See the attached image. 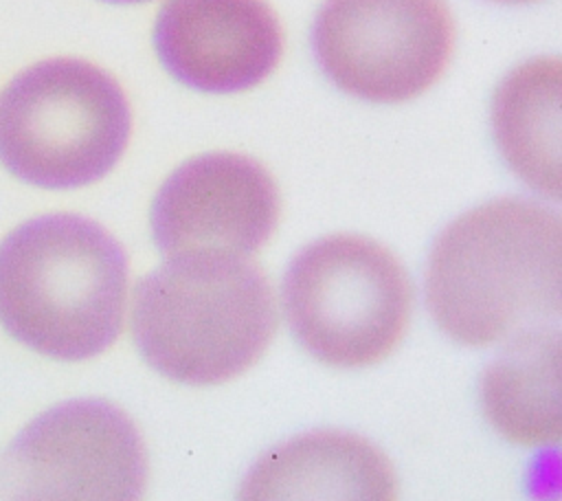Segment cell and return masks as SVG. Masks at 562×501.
<instances>
[{
    "label": "cell",
    "mask_w": 562,
    "mask_h": 501,
    "mask_svg": "<svg viewBox=\"0 0 562 501\" xmlns=\"http://www.w3.org/2000/svg\"><path fill=\"white\" fill-rule=\"evenodd\" d=\"M237 501H397V479L375 444L323 428L263 453L246 472Z\"/></svg>",
    "instance_id": "cell-10"
},
{
    "label": "cell",
    "mask_w": 562,
    "mask_h": 501,
    "mask_svg": "<svg viewBox=\"0 0 562 501\" xmlns=\"http://www.w3.org/2000/svg\"><path fill=\"white\" fill-rule=\"evenodd\" d=\"M277 332L261 268L226 253H184L145 275L132 294V336L165 378L209 387L250 369Z\"/></svg>",
    "instance_id": "cell-3"
},
{
    "label": "cell",
    "mask_w": 562,
    "mask_h": 501,
    "mask_svg": "<svg viewBox=\"0 0 562 501\" xmlns=\"http://www.w3.org/2000/svg\"><path fill=\"white\" fill-rule=\"evenodd\" d=\"M127 255L99 222L46 213L0 242V325L55 360H88L121 334Z\"/></svg>",
    "instance_id": "cell-2"
},
{
    "label": "cell",
    "mask_w": 562,
    "mask_h": 501,
    "mask_svg": "<svg viewBox=\"0 0 562 501\" xmlns=\"http://www.w3.org/2000/svg\"><path fill=\"white\" fill-rule=\"evenodd\" d=\"M279 189L250 156L211 152L184 160L160 185L151 233L167 255L226 253L248 257L274 233Z\"/></svg>",
    "instance_id": "cell-8"
},
{
    "label": "cell",
    "mask_w": 562,
    "mask_h": 501,
    "mask_svg": "<svg viewBox=\"0 0 562 501\" xmlns=\"http://www.w3.org/2000/svg\"><path fill=\"white\" fill-rule=\"evenodd\" d=\"M130 132L123 88L86 59L37 62L0 90V165L40 189L101 180L123 156Z\"/></svg>",
    "instance_id": "cell-4"
},
{
    "label": "cell",
    "mask_w": 562,
    "mask_h": 501,
    "mask_svg": "<svg viewBox=\"0 0 562 501\" xmlns=\"http://www.w3.org/2000/svg\"><path fill=\"white\" fill-rule=\"evenodd\" d=\"M283 312L301 347L323 365L358 369L384 360L408 327L413 290L400 259L364 235L336 233L294 255Z\"/></svg>",
    "instance_id": "cell-5"
},
{
    "label": "cell",
    "mask_w": 562,
    "mask_h": 501,
    "mask_svg": "<svg viewBox=\"0 0 562 501\" xmlns=\"http://www.w3.org/2000/svg\"><path fill=\"white\" fill-rule=\"evenodd\" d=\"M446 0H325L312 48L327 79L364 101L400 103L428 90L450 62Z\"/></svg>",
    "instance_id": "cell-7"
},
{
    "label": "cell",
    "mask_w": 562,
    "mask_h": 501,
    "mask_svg": "<svg viewBox=\"0 0 562 501\" xmlns=\"http://www.w3.org/2000/svg\"><path fill=\"white\" fill-rule=\"evenodd\" d=\"M105 2H114V4H134V2H147V0H105Z\"/></svg>",
    "instance_id": "cell-14"
},
{
    "label": "cell",
    "mask_w": 562,
    "mask_h": 501,
    "mask_svg": "<svg viewBox=\"0 0 562 501\" xmlns=\"http://www.w3.org/2000/svg\"><path fill=\"white\" fill-rule=\"evenodd\" d=\"M154 46L178 81L226 94L261 84L277 68L283 33L266 0H167Z\"/></svg>",
    "instance_id": "cell-9"
},
{
    "label": "cell",
    "mask_w": 562,
    "mask_h": 501,
    "mask_svg": "<svg viewBox=\"0 0 562 501\" xmlns=\"http://www.w3.org/2000/svg\"><path fill=\"white\" fill-rule=\"evenodd\" d=\"M496 145L531 189L560 196V59L536 57L514 68L492 101Z\"/></svg>",
    "instance_id": "cell-12"
},
{
    "label": "cell",
    "mask_w": 562,
    "mask_h": 501,
    "mask_svg": "<svg viewBox=\"0 0 562 501\" xmlns=\"http://www.w3.org/2000/svg\"><path fill=\"white\" fill-rule=\"evenodd\" d=\"M492 2H503V4H525V2H536V0H492Z\"/></svg>",
    "instance_id": "cell-13"
},
{
    "label": "cell",
    "mask_w": 562,
    "mask_h": 501,
    "mask_svg": "<svg viewBox=\"0 0 562 501\" xmlns=\"http://www.w3.org/2000/svg\"><path fill=\"white\" fill-rule=\"evenodd\" d=\"M562 224L527 198H496L452 220L426 261V308L454 343L487 347L560 316Z\"/></svg>",
    "instance_id": "cell-1"
},
{
    "label": "cell",
    "mask_w": 562,
    "mask_h": 501,
    "mask_svg": "<svg viewBox=\"0 0 562 501\" xmlns=\"http://www.w3.org/2000/svg\"><path fill=\"white\" fill-rule=\"evenodd\" d=\"M145 488L140 431L101 398L46 409L0 455V501H143Z\"/></svg>",
    "instance_id": "cell-6"
},
{
    "label": "cell",
    "mask_w": 562,
    "mask_h": 501,
    "mask_svg": "<svg viewBox=\"0 0 562 501\" xmlns=\"http://www.w3.org/2000/svg\"><path fill=\"white\" fill-rule=\"evenodd\" d=\"M487 422L520 446L560 437V334L533 327L516 334L481 376Z\"/></svg>",
    "instance_id": "cell-11"
}]
</instances>
